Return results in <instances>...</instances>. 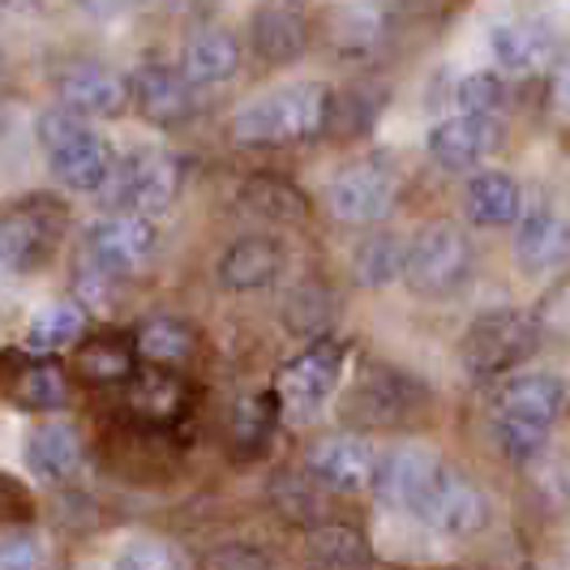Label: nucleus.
Segmentation results:
<instances>
[{
	"label": "nucleus",
	"instance_id": "1",
	"mask_svg": "<svg viewBox=\"0 0 570 570\" xmlns=\"http://www.w3.org/2000/svg\"><path fill=\"white\" fill-rule=\"evenodd\" d=\"M331 95L317 82L275 86L266 95L249 99L232 116V138L240 146H292L309 142L326 129Z\"/></svg>",
	"mask_w": 570,
	"mask_h": 570
},
{
	"label": "nucleus",
	"instance_id": "2",
	"mask_svg": "<svg viewBox=\"0 0 570 570\" xmlns=\"http://www.w3.org/2000/svg\"><path fill=\"white\" fill-rule=\"evenodd\" d=\"M39 142L48 155V168L65 189L78 194H99L108 171H112V146L108 138H99L86 116L69 112V108H52L39 116Z\"/></svg>",
	"mask_w": 570,
	"mask_h": 570
},
{
	"label": "nucleus",
	"instance_id": "3",
	"mask_svg": "<svg viewBox=\"0 0 570 570\" xmlns=\"http://www.w3.org/2000/svg\"><path fill=\"white\" fill-rule=\"evenodd\" d=\"M472 275V240L459 224H425L407 240L403 279L416 296H455Z\"/></svg>",
	"mask_w": 570,
	"mask_h": 570
},
{
	"label": "nucleus",
	"instance_id": "4",
	"mask_svg": "<svg viewBox=\"0 0 570 570\" xmlns=\"http://www.w3.org/2000/svg\"><path fill=\"white\" fill-rule=\"evenodd\" d=\"M537 343H541V326H537L532 314H523V309H489L463 331L459 361L476 377H493V373H507L511 365L528 361L537 352Z\"/></svg>",
	"mask_w": 570,
	"mask_h": 570
},
{
	"label": "nucleus",
	"instance_id": "5",
	"mask_svg": "<svg viewBox=\"0 0 570 570\" xmlns=\"http://www.w3.org/2000/svg\"><path fill=\"white\" fill-rule=\"evenodd\" d=\"M99 194L112 210H134V215L150 219V215L168 210L180 194V164L168 150H134L120 164H112Z\"/></svg>",
	"mask_w": 570,
	"mask_h": 570
},
{
	"label": "nucleus",
	"instance_id": "6",
	"mask_svg": "<svg viewBox=\"0 0 570 570\" xmlns=\"http://www.w3.org/2000/svg\"><path fill=\"white\" fill-rule=\"evenodd\" d=\"M65 236V206L52 198H30L0 215V271L30 275L57 254Z\"/></svg>",
	"mask_w": 570,
	"mask_h": 570
},
{
	"label": "nucleus",
	"instance_id": "7",
	"mask_svg": "<svg viewBox=\"0 0 570 570\" xmlns=\"http://www.w3.org/2000/svg\"><path fill=\"white\" fill-rule=\"evenodd\" d=\"M155 245H159L155 224L146 215H134V210L104 215V219H95L86 228V262L99 266L112 279L138 275L146 262L155 257Z\"/></svg>",
	"mask_w": 570,
	"mask_h": 570
},
{
	"label": "nucleus",
	"instance_id": "8",
	"mask_svg": "<svg viewBox=\"0 0 570 570\" xmlns=\"http://www.w3.org/2000/svg\"><path fill=\"white\" fill-rule=\"evenodd\" d=\"M400 194V180L395 171L386 168L382 159H361V164H347L331 176L326 185V210L340 219V224H382L395 206Z\"/></svg>",
	"mask_w": 570,
	"mask_h": 570
},
{
	"label": "nucleus",
	"instance_id": "9",
	"mask_svg": "<svg viewBox=\"0 0 570 570\" xmlns=\"http://www.w3.org/2000/svg\"><path fill=\"white\" fill-rule=\"evenodd\" d=\"M340 377H343V343L314 340L279 370V386H275L279 407H287L292 416H314V412H322L331 403Z\"/></svg>",
	"mask_w": 570,
	"mask_h": 570
},
{
	"label": "nucleus",
	"instance_id": "10",
	"mask_svg": "<svg viewBox=\"0 0 570 570\" xmlns=\"http://www.w3.org/2000/svg\"><path fill=\"white\" fill-rule=\"evenodd\" d=\"M438 472H442V455L438 451H429L421 442H395L391 451H382V455L373 459L370 485L382 507L416 514L421 502H425V493L438 481Z\"/></svg>",
	"mask_w": 570,
	"mask_h": 570
},
{
	"label": "nucleus",
	"instance_id": "11",
	"mask_svg": "<svg viewBox=\"0 0 570 570\" xmlns=\"http://www.w3.org/2000/svg\"><path fill=\"white\" fill-rule=\"evenodd\" d=\"M416 514L425 519L433 532H442V537H476V532L489 528V498L481 485L463 481L459 472H451L442 463V472H438V481L425 493V502H421Z\"/></svg>",
	"mask_w": 570,
	"mask_h": 570
},
{
	"label": "nucleus",
	"instance_id": "12",
	"mask_svg": "<svg viewBox=\"0 0 570 570\" xmlns=\"http://www.w3.org/2000/svg\"><path fill=\"white\" fill-rule=\"evenodd\" d=\"M129 99L159 129H176L194 116V82L164 60H142L129 73Z\"/></svg>",
	"mask_w": 570,
	"mask_h": 570
},
{
	"label": "nucleus",
	"instance_id": "13",
	"mask_svg": "<svg viewBox=\"0 0 570 570\" xmlns=\"http://www.w3.org/2000/svg\"><path fill=\"white\" fill-rule=\"evenodd\" d=\"M373 459H377V451L370 446V438H361V433H326L309 446L305 472L326 489L356 493V489L370 485Z\"/></svg>",
	"mask_w": 570,
	"mask_h": 570
},
{
	"label": "nucleus",
	"instance_id": "14",
	"mask_svg": "<svg viewBox=\"0 0 570 570\" xmlns=\"http://www.w3.org/2000/svg\"><path fill=\"white\" fill-rule=\"evenodd\" d=\"M498 138H502V125L493 116L459 112L429 129V159L446 171H472L498 150Z\"/></svg>",
	"mask_w": 570,
	"mask_h": 570
},
{
	"label": "nucleus",
	"instance_id": "15",
	"mask_svg": "<svg viewBox=\"0 0 570 570\" xmlns=\"http://www.w3.org/2000/svg\"><path fill=\"white\" fill-rule=\"evenodd\" d=\"M514 262L523 275L541 279V275H553L570 266V219L549 210V206H537L519 219V232H514Z\"/></svg>",
	"mask_w": 570,
	"mask_h": 570
},
{
	"label": "nucleus",
	"instance_id": "16",
	"mask_svg": "<svg viewBox=\"0 0 570 570\" xmlns=\"http://www.w3.org/2000/svg\"><path fill=\"white\" fill-rule=\"evenodd\" d=\"M57 95L60 108L78 116H120L129 108V82L120 73H112L108 65H95V60L69 65L57 78Z\"/></svg>",
	"mask_w": 570,
	"mask_h": 570
},
{
	"label": "nucleus",
	"instance_id": "17",
	"mask_svg": "<svg viewBox=\"0 0 570 570\" xmlns=\"http://www.w3.org/2000/svg\"><path fill=\"white\" fill-rule=\"evenodd\" d=\"M0 391L27 412H57L69 403V377L57 361H27L4 352L0 356Z\"/></svg>",
	"mask_w": 570,
	"mask_h": 570
},
{
	"label": "nucleus",
	"instance_id": "18",
	"mask_svg": "<svg viewBox=\"0 0 570 570\" xmlns=\"http://www.w3.org/2000/svg\"><path fill=\"white\" fill-rule=\"evenodd\" d=\"M562 407H567V382L558 373H544V370L511 373L498 386V395H493V412L519 416V421H537V425H549V429L562 416Z\"/></svg>",
	"mask_w": 570,
	"mask_h": 570
},
{
	"label": "nucleus",
	"instance_id": "19",
	"mask_svg": "<svg viewBox=\"0 0 570 570\" xmlns=\"http://www.w3.org/2000/svg\"><path fill=\"white\" fill-rule=\"evenodd\" d=\"M284 271V245L275 236H240L219 257V284L228 292H262Z\"/></svg>",
	"mask_w": 570,
	"mask_h": 570
},
{
	"label": "nucleus",
	"instance_id": "20",
	"mask_svg": "<svg viewBox=\"0 0 570 570\" xmlns=\"http://www.w3.org/2000/svg\"><path fill=\"white\" fill-rule=\"evenodd\" d=\"M553 39H558L553 27L541 18H507L489 30V52H493V65L507 73H532L549 60Z\"/></svg>",
	"mask_w": 570,
	"mask_h": 570
},
{
	"label": "nucleus",
	"instance_id": "21",
	"mask_svg": "<svg viewBox=\"0 0 570 570\" xmlns=\"http://www.w3.org/2000/svg\"><path fill=\"white\" fill-rule=\"evenodd\" d=\"M189 400V386L171 373V365H146V370H134L129 377V391H125V403L134 416L142 421H155V425H168L180 416V407Z\"/></svg>",
	"mask_w": 570,
	"mask_h": 570
},
{
	"label": "nucleus",
	"instance_id": "22",
	"mask_svg": "<svg viewBox=\"0 0 570 570\" xmlns=\"http://www.w3.org/2000/svg\"><path fill=\"white\" fill-rule=\"evenodd\" d=\"M463 206L476 228H507V224H519L523 215V189L511 171H481L468 180Z\"/></svg>",
	"mask_w": 570,
	"mask_h": 570
},
{
	"label": "nucleus",
	"instance_id": "23",
	"mask_svg": "<svg viewBox=\"0 0 570 570\" xmlns=\"http://www.w3.org/2000/svg\"><path fill=\"white\" fill-rule=\"evenodd\" d=\"M134 370H138V343L129 340V335H112V331L86 340L82 347H78V356H73V373H78L82 382H90V386L129 382Z\"/></svg>",
	"mask_w": 570,
	"mask_h": 570
},
{
	"label": "nucleus",
	"instance_id": "24",
	"mask_svg": "<svg viewBox=\"0 0 570 570\" xmlns=\"http://www.w3.org/2000/svg\"><path fill=\"white\" fill-rule=\"evenodd\" d=\"M27 463L30 472L43 476V481L78 476V468H82V438H78V429L65 425V421L39 425L27 442Z\"/></svg>",
	"mask_w": 570,
	"mask_h": 570
},
{
	"label": "nucleus",
	"instance_id": "25",
	"mask_svg": "<svg viewBox=\"0 0 570 570\" xmlns=\"http://www.w3.org/2000/svg\"><path fill=\"white\" fill-rule=\"evenodd\" d=\"M240 65V48L228 30H198L185 52H180V73L194 86H219L228 82Z\"/></svg>",
	"mask_w": 570,
	"mask_h": 570
},
{
	"label": "nucleus",
	"instance_id": "26",
	"mask_svg": "<svg viewBox=\"0 0 570 570\" xmlns=\"http://www.w3.org/2000/svg\"><path fill=\"white\" fill-rule=\"evenodd\" d=\"M305 553H309V567L314 570H370L373 553L361 528L352 523H317L309 528V541H305Z\"/></svg>",
	"mask_w": 570,
	"mask_h": 570
},
{
	"label": "nucleus",
	"instance_id": "27",
	"mask_svg": "<svg viewBox=\"0 0 570 570\" xmlns=\"http://www.w3.org/2000/svg\"><path fill=\"white\" fill-rule=\"evenodd\" d=\"M254 48L262 60L284 65L305 48V22L287 4H262L254 18Z\"/></svg>",
	"mask_w": 570,
	"mask_h": 570
},
{
	"label": "nucleus",
	"instance_id": "28",
	"mask_svg": "<svg viewBox=\"0 0 570 570\" xmlns=\"http://www.w3.org/2000/svg\"><path fill=\"white\" fill-rule=\"evenodd\" d=\"M86 331V309L78 301H52L27 326V347L30 352H60L73 340H82Z\"/></svg>",
	"mask_w": 570,
	"mask_h": 570
},
{
	"label": "nucleus",
	"instance_id": "29",
	"mask_svg": "<svg viewBox=\"0 0 570 570\" xmlns=\"http://www.w3.org/2000/svg\"><path fill=\"white\" fill-rule=\"evenodd\" d=\"M403 391H407V382H400L395 373H386V391H382V373H373L356 386V400L347 407V416L361 421V425H391V421L407 416V395Z\"/></svg>",
	"mask_w": 570,
	"mask_h": 570
},
{
	"label": "nucleus",
	"instance_id": "30",
	"mask_svg": "<svg viewBox=\"0 0 570 570\" xmlns=\"http://www.w3.org/2000/svg\"><path fill=\"white\" fill-rule=\"evenodd\" d=\"M275 416H279V395L275 391H262V395L240 400L236 412H232V446L240 455H262L266 442H271Z\"/></svg>",
	"mask_w": 570,
	"mask_h": 570
},
{
	"label": "nucleus",
	"instance_id": "31",
	"mask_svg": "<svg viewBox=\"0 0 570 570\" xmlns=\"http://www.w3.org/2000/svg\"><path fill=\"white\" fill-rule=\"evenodd\" d=\"M403 257H407V245L391 232H373L370 240L356 245L352 254V271L365 287H386L403 275Z\"/></svg>",
	"mask_w": 570,
	"mask_h": 570
},
{
	"label": "nucleus",
	"instance_id": "32",
	"mask_svg": "<svg viewBox=\"0 0 570 570\" xmlns=\"http://www.w3.org/2000/svg\"><path fill=\"white\" fill-rule=\"evenodd\" d=\"M134 343H138V356H146L150 365H180V361L194 356L198 335L185 322H176V317H150V322H142V331L134 335Z\"/></svg>",
	"mask_w": 570,
	"mask_h": 570
},
{
	"label": "nucleus",
	"instance_id": "33",
	"mask_svg": "<svg viewBox=\"0 0 570 570\" xmlns=\"http://www.w3.org/2000/svg\"><path fill=\"white\" fill-rule=\"evenodd\" d=\"M240 206L257 215V219H271V224H296V219H305V198L279 180V176H254L249 185H245V194H240Z\"/></svg>",
	"mask_w": 570,
	"mask_h": 570
},
{
	"label": "nucleus",
	"instance_id": "34",
	"mask_svg": "<svg viewBox=\"0 0 570 570\" xmlns=\"http://www.w3.org/2000/svg\"><path fill=\"white\" fill-rule=\"evenodd\" d=\"M493 442L511 463H537L544 455V442H549V425L493 412Z\"/></svg>",
	"mask_w": 570,
	"mask_h": 570
},
{
	"label": "nucleus",
	"instance_id": "35",
	"mask_svg": "<svg viewBox=\"0 0 570 570\" xmlns=\"http://www.w3.org/2000/svg\"><path fill=\"white\" fill-rule=\"evenodd\" d=\"M507 99V86L498 73H468L455 86V108L468 116H493Z\"/></svg>",
	"mask_w": 570,
	"mask_h": 570
},
{
	"label": "nucleus",
	"instance_id": "36",
	"mask_svg": "<svg viewBox=\"0 0 570 570\" xmlns=\"http://www.w3.org/2000/svg\"><path fill=\"white\" fill-rule=\"evenodd\" d=\"M112 570H176V558L159 541H129L116 553Z\"/></svg>",
	"mask_w": 570,
	"mask_h": 570
},
{
	"label": "nucleus",
	"instance_id": "37",
	"mask_svg": "<svg viewBox=\"0 0 570 570\" xmlns=\"http://www.w3.org/2000/svg\"><path fill=\"white\" fill-rule=\"evenodd\" d=\"M202 570H271V558L254 544H219L202 558Z\"/></svg>",
	"mask_w": 570,
	"mask_h": 570
},
{
	"label": "nucleus",
	"instance_id": "38",
	"mask_svg": "<svg viewBox=\"0 0 570 570\" xmlns=\"http://www.w3.org/2000/svg\"><path fill=\"white\" fill-rule=\"evenodd\" d=\"M0 570H43V549L35 537H4L0 541Z\"/></svg>",
	"mask_w": 570,
	"mask_h": 570
},
{
	"label": "nucleus",
	"instance_id": "39",
	"mask_svg": "<svg viewBox=\"0 0 570 570\" xmlns=\"http://www.w3.org/2000/svg\"><path fill=\"white\" fill-rule=\"evenodd\" d=\"M553 99H558V108L570 112V52L558 60V69H553Z\"/></svg>",
	"mask_w": 570,
	"mask_h": 570
},
{
	"label": "nucleus",
	"instance_id": "40",
	"mask_svg": "<svg viewBox=\"0 0 570 570\" xmlns=\"http://www.w3.org/2000/svg\"><path fill=\"white\" fill-rule=\"evenodd\" d=\"M138 0H82L86 13H95V18H112V13H125V9H134Z\"/></svg>",
	"mask_w": 570,
	"mask_h": 570
},
{
	"label": "nucleus",
	"instance_id": "41",
	"mask_svg": "<svg viewBox=\"0 0 570 570\" xmlns=\"http://www.w3.org/2000/svg\"><path fill=\"white\" fill-rule=\"evenodd\" d=\"M0 4H9V0H0Z\"/></svg>",
	"mask_w": 570,
	"mask_h": 570
}]
</instances>
